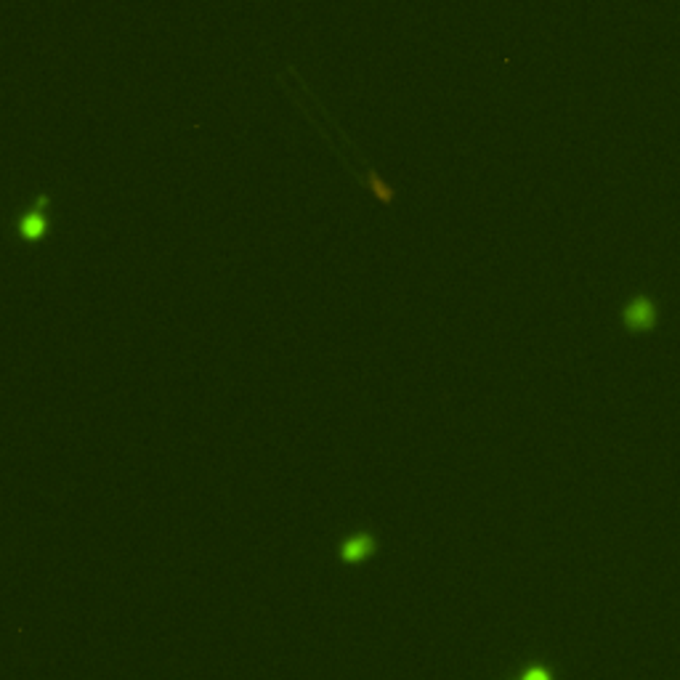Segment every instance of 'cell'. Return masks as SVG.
Returning <instances> with one entry per match:
<instances>
[{"label":"cell","mask_w":680,"mask_h":680,"mask_svg":"<svg viewBox=\"0 0 680 680\" xmlns=\"http://www.w3.org/2000/svg\"><path fill=\"white\" fill-rule=\"evenodd\" d=\"M51 202H54L51 192H38V194H35L16 216L11 218V231H14L21 242H30V245L43 242L48 237V231H51V216H48Z\"/></svg>","instance_id":"obj_1"},{"label":"cell","mask_w":680,"mask_h":680,"mask_svg":"<svg viewBox=\"0 0 680 680\" xmlns=\"http://www.w3.org/2000/svg\"><path fill=\"white\" fill-rule=\"evenodd\" d=\"M622 324L627 332L640 335V332H651L659 324V306L648 293H635L633 298L622 306Z\"/></svg>","instance_id":"obj_2"},{"label":"cell","mask_w":680,"mask_h":680,"mask_svg":"<svg viewBox=\"0 0 680 680\" xmlns=\"http://www.w3.org/2000/svg\"><path fill=\"white\" fill-rule=\"evenodd\" d=\"M523 680H550V675H547V670L534 667V670H529V672L523 675Z\"/></svg>","instance_id":"obj_4"},{"label":"cell","mask_w":680,"mask_h":680,"mask_svg":"<svg viewBox=\"0 0 680 680\" xmlns=\"http://www.w3.org/2000/svg\"><path fill=\"white\" fill-rule=\"evenodd\" d=\"M378 547H381V540L372 529H356L338 542V558L348 566H356V563L372 558L378 553Z\"/></svg>","instance_id":"obj_3"}]
</instances>
